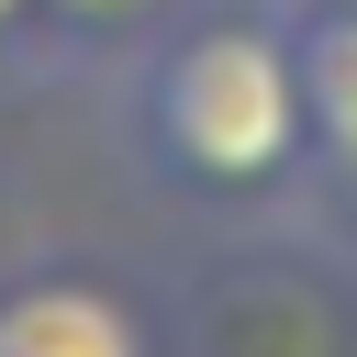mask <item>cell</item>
I'll list each match as a JSON object with an SVG mask.
<instances>
[{
	"mask_svg": "<svg viewBox=\"0 0 357 357\" xmlns=\"http://www.w3.org/2000/svg\"><path fill=\"white\" fill-rule=\"evenodd\" d=\"M335 11H357V0H335Z\"/></svg>",
	"mask_w": 357,
	"mask_h": 357,
	"instance_id": "obj_6",
	"label": "cell"
},
{
	"mask_svg": "<svg viewBox=\"0 0 357 357\" xmlns=\"http://www.w3.org/2000/svg\"><path fill=\"white\" fill-rule=\"evenodd\" d=\"M167 11H190V0H33V56L45 67H112Z\"/></svg>",
	"mask_w": 357,
	"mask_h": 357,
	"instance_id": "obj_4",
	"label": "cell"
},
{
	"mask_svg": "<svg viewBox=\"0 0 357 357\" xmlns=\"http://www.w3.org/2000/svg\"><path fill=\"white\" fill-rule=\"evenodd\" d=\"M0 357H156L145 312L100 268H11L0 279Z\"/></svg>",
	"mask_w": 357,
	"mask_h": 357,
	"instance_id": "obj_2",
	"label": "cell"
},
{
	"mask_svg": "<svg viewBox=\"0 0 357 357\" xmlns=\"http://www.w3.org/2000/svg\"><path fill=\"white\" fill-rule=\"evenodd\" d=\"M290 45H301V190H324L357 223V11L335 0H290Z\"/></svg>",
	"mask_w": 357,
	"mask_h": 357,
	"instance_id": "obj_3",
	"label": "cell"
},
{
	"mask_svg": "<svg viewBox=\"0 0 357 357\" xmlns=\"http://www.w3.org/2000/svg\"><path fill=\"white\" fill-rule=\"evenodd\" d=\"M123 134L167 190L279 201L301 190V45L290 0H190L123 56Z\"/></svg>",
	"mask_w": 357,
	"mask_h": 357,
	"instance_id": "obj_1",
	"label": "cell"
},
{
	"mask_svg": "<svg viewBox=\"0 0 357 357\" xmlns=\"http://www.w3.org/2000/svg\"><path fill=\"white\" fill-rule=\"evenodd\" d=\"M0 56H33V0H0Z\"/></svg>",
	"mask_w": 357,
	"mask_h": 357,
	"instance_id": "obj_5",
	"label": "cell"
}]
</instances>
